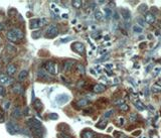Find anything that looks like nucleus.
<instances>
[{
	"label": "nucleus",
	"instance_id": "obj_1",
	"mask_svg": "<svg viewBox=\"0 0 161 138\" xmlns=\"http://www.w3.org/2000/svg\"><path fill=\"white\" fill-rule=\"evenodd\" d=\"M6 36H7V38L11 42H17L18 40L22 39L24 35H23V32L20 29H18V28H12V29H10L7 32Z\"/></svg>",
	"mask_w": 161,
	"mask_h": 138
},
{
	"label": "nucleus",
	"instance_id": "obj_2",
	"mask_svg": "<svg viewBox=\"0 0 161 138\" xmlns=\"http://www.w3.org/2000/svg\"><path fill=\"white\" fill-rule=\"evenodd\" d=\"M47 23V20L45 18H33L29 20V28L30 29H37L39 27H42Z\"/></svg>",
	"mask_w": 161,
	"mask_h": 138
},
{
	"label": "nucleus",
	"instance_id": "obj_3",
	"mask_svg": "<svg viewBox=\"0 0 161 138\" xmlns=\"http://www.w3.org/2000/svg\"><path fill=\"white\" fill-rule=\"evenodd\" d=\"M46 37L47 38H53V37H56L58 34H59V28H58V26L57 25H49L47 27V29H46Z\"/></svg>",
	"mask_w": 161,
	"mask_h": 138
},
{
	"label": "nucleus",
	"instance_id": "obj_4",
	"mask_svg": "<svg viewBox=\"0 0 161 138\" xmlns=\"http://www.w3.org/2000/svg\"><path fill=\"white\" fill-rule=\"evenodd\" d=\"M6 127H7V130L9 131V133L11 134H16V133H20L22 129H20V127L14 123V122H8L6 124Z\"/></svg>",
	"mask_w": 161,
	"mask_h": 138
},
{
	"label": "nucleus",
	"instance_id": "obj_5",
	"mask_svg": "<svg viewBox=\"0 0 161 138\" xmlns=\"http://www.w3.org/2000/svg\"><path fill=\"white\" fill-rule=\"evenodd\" d=\"M27 125L32 129V130H35V129H40L41 128V122L35 118H30L28 121H27Z\"/></svg>",
	"mask_w": 161,
	"mask_h": 138
},
{
	"label": "nucleus",
	"instance_id": "obj_6",
	"mask_svg": "<svg viewBox=\"0 0 161 138\" xmlns=\"http://www.w3.org/2000/svg\"><path fill=\"white\" fill-rule=\"evenodd\" d=\"M72 48L80 54H84L85 52V45L82 42H74L72 44Z\"/></svg>",
	"mask_w": 161,
	"mask_h": 138
},
{
	"label": "nucleus",
	"instance_id": "obj_7",
	"mask_svg": "<svg viewBox=\"0 0 161 138\" xmlns=\"http://www.w3.org/2000/svg\"><path fill=\"white\" fill-rule=\"evenodd\" d=\"M69 99H70V97H69L68 95L62 94V95H59V96L57 97L56 101H57V103H58L59 105H64V104H66V103L69 101Z\"/></svg>",
	"mask_w": 161,
	"mask_h": 138
},
{
	"label": "nucleus",
	"instance_id": "obj_8",
	"mask_svg": "<svg viewBox=\"0 0 161 138\" xmlns=\"http://www.w3.org/2000/svg\"><path fill=\"white\" fill-rule=\"evenodd\" d=\"M44 68L49 74H53V75L56 74V66L52 62H46L44 64Z\"/></svg>",
	"mask_w": 161,
	"mask_h": 138
},
{
	"label": "nucleus",
	"instance_id": "obj_9",
	"mask_svg": "<svg viewBox=\"0 0 161 138\" xmlns=\"http://www.w3.org/2000/svg\"><path fill=\"white\" fill-rule=\"evenodd\" d=\"M11 82H12V79L9 76H6V75H1L0 76V84H1L2 86L9 85V84H11Z\"/></svg>",
	"mask_w": 161,
	"mask_h": 138
},
{
	"label": "nucleus",
	"instance_id": "obj_10",
	"mask_svg": "<svg viewBox=\"0 0 161 138\" xmlns=\"http://www.w3.org/2000/svg\"><path fill=\"white\" fill-rule=\"evenodd\" d=\"M120 13H121L123 19L125 20V22L128 24V22H130V19H131V12L127 9H121Z\"/></svg>",
	"mask_w": 161,
	"mask_h": 138
},
{
	"label": "nucleus",
	"instance_id": "obj_11",
	"mask_svg": "<svg viewBox=\"0 0 161 138\" xmlns=\"http://www.w3.org/2000/svg\"><path fill=\"white\" fill-rule=\"evenodd\" d=\"M21 115H22V111L20 110V108H18V107H15L13 110H12V112H11V116L13 117V118H19V117H21Z\"/></svg>",
	"mask_w": 161,
	"mask_h": 138
},
{
	"label": "nucleus",
	"instance_id": "obj_12",
	"mask_svg": "<svg viewBox=\"0 0 161 138\" xmlns=\"http://www.w3.org/2000/svg\"><path fill=\"white\" fill-rule=\"evenodd\" d=\"M145 20H146L147 23L152 24V23L155 22V15H154L153 13H151V12H148V13H146V15H145Z\"/></svg>",
	"mask_w": 161,
	"mask_h": 138
},
{
	"label": "nucleus",
	"instance_id": "obj_13",
	"mask_svg": "<svg viewBox=\"0 0 161 138\" xmlns=\"http://www.w3.org/2000/svg\"><path fill=\"white\" fill-rule=\"evenodd\" d=\"M93 91L95 93H102V92L106 91V86L103 85V84H97V85H95Z\"/></svg>",
	"mask_w": 161,
	"mask_h": 138
},
{
	"label": "nucleus",
	"instance_id": "obj_14",
	"mask_svg": "<svg viewBox=\"0 0 161 138\" xmlns=\"http://www.w3.org/2000/svg\"><path fill=\"white\" fill-rule=\"evenodd\" d=\"M23 87L20 85V84H16V85H14L13 86V88H12V92L13 93H15V94H22L23 93Z\"/></svg>",
	"mask_w": 161,
	"mask_h": 138
},
{
	"label": "nucleus",
	"instance_id": "obj_15",
	"mask_svg": "<svg viewBox=\"0 0 161 138\" xmlns=\"http://www.w3.org/2000/svg\"><path fill=\"white\" fill-rule=\"evenodd\" d=\"M94 136H95V133L91 130H85L82 133V138H94Z\"/></svg>",
	"mask_w": 161,
	"mask_h": 138
},
{
	"label": "nucleus",
	"instance_id": "obj_16",
	"mask_svg": "<svg viewBox=\"0 0 161 138\" xmlns=\"http://www.w3.org/2000/svg\"><path fill=\"white\" fill-rule=\"evenodd\" d=\"M32 134L34 137L36 138H42L43 136V130L40 128V129H35V130H32Z\"/></svg>",
	"mask_w": 161,
	"mask_h": 138
},
{
	"label": "nucleus",
	"instance_id": "obj_17",
	"mask_svg": "<svg viewBox=\"0 0 161 138\" xmlns=\"http://www.w3.org/2000/svg\"><path fill=\"white\" fill-rule=\"evenodd\" d=\"M27 76H28V72L27 71H26V70L21 71L19 73V75H18V81H24L26 78H27Z\"/></svg>",
	"mask_w": 161,
	"mask_h": 138
},
{
	"label": "nucleus",
	"instance_id": "obj_18",
	"mask_svg": "<svg viewBox=\"0 0 161 138\" xmlns=\"http://www.w3.org/2000/svg\"><path fill=\"white\" fill-rule=\"evenodd\" d=\"M16 73V67L14 65H9L7 67V74L9 76H13Z\"/></svg>",
	"mask_w": 161,
	"mask_h": 138
},
{
	"label": "nucleus",
	"instance_id": "obj_19",
	"mask_svg": "<svg viewBox=\"0 0 161 138\" xmlns=\"http://www.w3.org/2000/svg\"><path fill=\"white\" fill-rule=\"evenodd\" d=\"M37 78L39 79H45V80H49V77L47 76V74L43 71V70H39L37 72Z\"/></svg>",
	"mask_w": 161,
	"mask_h": 138
},
{
	"label": "nucleus",
	"instance_id": "obj_20",
	"mask_svg": "<svg viewBox=\"0 0 161 138\" xmlns=\"http://www.w3.org/2000/svg\"><path fill=\"white\" fill-rule=\"evenodd\" d=\"M89 103H90V101H89L88 99H80V100H79V101L77 102V105H78L79 107H86Z\"/></svg>",
	"mask_w": 161,
	"mask_h": 138
},
{
	"label": "nucleus",
	"instance_id": "obj_21",
	"mask_svg": "<svg viewBox=\"0 0 161 138\" xmlns=\"http://www.w3.org/2000/svg\"><path fill=\"white\" fill-rule=\"evenodd\" d=\"M33 106H34V108L37 110V111H40V110H42V103L40 102V100L39 99H36L34 102H33Z\"/></svg>",
	"mask_w": 161,
	"mask_h": 138
},
{
	"label": "nucleus",
	"instance_id": "obj_22",
	"mask_svg": "<svg viewBox=\"0 0 161 138\" xmlns=\"http://www.w3.org/2000/svg\"><path fill=\"white\" fill-rule=\"evenodd\" d=\"M75 64H76V62H75V61H67V62L65 63V70H66V71L71 70V69H72V67H73Z\"/></svg>",
	"mask_w": 161,
	"mask_h": 138
},
{
	"label": "nucleus",
	"instance_id": "obj_23",
	"mask_svg": "<svg viewBox=\"0 0 161 138\" xmlns=\"http://www.w3.org/2000/svg\"><path fill=\"white\" fill-rule=\"evenodd\" d=\"M95 18H96L97 20H102V19L104 18V14L102 13V11L96 10V12H95Z\"/></svg>",
	"mask_w": 161,
	"mask_h": 138
},
{
	"label": "nucleus",
	"instance_id": "obj_24",
	"mask_svg": "<svg viewBox=\"0 0 161 138\" xmlns=\"http://www.w3.org/2000/svg\"><path fill=\"white\" fill-rule=\"evenodd\" d=\"M96 126H97L98 128H100V129H105V127L107 126V121H106L105 119H103V120H101Z\"/></svg>",
	"mask_w": 161,
	"mask_h": 138
},
{
	"label": "nucleus",
	"instance_id": "obj_25",
	"mask_svg": "<svg viewBox=\"0 0 161 138\" xmlns=\"http://www.w3.org/2000/svg\"><path fill=\"white\" fill-rule=\"evenodd\" d=\"M104 10H105V17H106L107 19L111 18L112 14H113V11H112V10H111L110 8H105Z\"/></svg>",
	"mask_w": 161,
	"mask_h": 138
},
{
	"label": "nucleus",
	"instance_id": "obj_26",
	"mask_svg": "<svg viewBox=\"0 0 161 138\" xmlns=\"http://www.w3.org/2000/svg\"><path fill=\"white\" fill-rule=\"evenodd\" d=\"M72 4L75 8H80V6H82L83 2L80 1V0H74V1H72Z\"/></svg>",
	"mask_w": 161,
	"mask_h": 138
},
{
	"label": "nucleus",
	"instance_id": "obj_27",
	"mask_svg": "<svg viewBox=\"0 0 161 138\" xmlns=\"http://www.w3.org/2000/svg\"><path fill=\"white\" fill-rule=\"evenodd\" d=\"M135 103V105H136V108H138L139 110H144L146 107L144 106V104L141 102V101H139V100H137L136 102H134Z\"/></svg>",
	"mask_w": 161,
	"mask_h": 138
},
{
	"label": "nucleus",
	"instance_id": "obj_28",
	"mask_svg": "<svg viewBox=\"0 0 161 138\" xmlns=\"http://www.w3.org/2000/svg\"><path fill=\"white\" fill-rule=\"evenodd\" d=\"M119 109L121 110V111H123V112H127L128 110H129V106L127 105V104H121L120 106H119Z\"/></svg>",
	"mask_w": 161,
	"mask_h": 138
},
{
	"label": "nucleus",
	"instance_id": "obj_29",
	"mask_svg": "<svg viewBox=\"0 0 161 138\" xmlns=\"http://www.w3.org/2000/svg\"><path fill=\"white\" fill-rule=\"evenodd\" d=\"M77 70H78V72H79L80 74H82V75L85 74V67H84L83 65H78V66H77Z\"/></svg>",
	"mask_w": 161,
	"mask_h": 138
},
{
	"label": "nucleus",
	"instance_id": "obj_30",
	"mask_svg": "<svg viewBox=\"0 0 161 138\" xmlns=\"http://www.w3.org/2000/svg\"><path fill=\"white\" fill-rule=\"evenodd\" d=\"M152 91L153 92H161V87L159 86V85H157V84H155V85H153L152 86Z\"/></svg>",
	"mask_w": 161,
	"mask_h": 138
},
{
	"label": "nucleus",
	"instance_id": "obj_31",
	"mask_svg": "<svg viewBox=\"0 0 161 138\" xmlns=\"http://www.w3.org/2000/svg\"><path fill=\"white\" fill-rule=\"evenodd\" d=\"M160 72H161V67H156V68H154V69H153V76L155 77V76L159 75Z\"/></svg>",
	"mask_w": 161,
	"mask_h": 138
},
{
	"label": "nucleus",
	"instance_id": "obj_32",
	"mask_svg": "<svg viewBox=\"0 0 161 138\" xmlns=\"http://www.w3.org/2000/svg\"><path fill=\"white\" fill-rule=\"evenodd\" d=\"M133 30L135 32L140 33V32H142V27H140L139 25H135V26H133Z\"/></svg>",
	"mask_w": 161,
	"mask_h": 138
},
{
	"label": "nucleus",
	"instance_id": "obj_33",
	"mask_svg": "<svg viewBox=\"0 0 161 138\" xmlns=\"http://www.w3.org/2000/svg\"><path fill=\"white\" fill-rule=\"evenodd\" d=\"M112 114H113V110H110V111H108V112H106L105 114H104V119L106 118H110L111 116H112Z\"/></svg>",
	"mask_w": 161,
	"mask_h": 138
},
{
	"label": "nucleus",
	"instance_id": "obj_34",
	"mask_svg": "<svg viewBox=\"0 0 161 138\" xmlns=\"http://www.w3.org/2000/svg\"><path fill=\"white\" fill-rule=\"evenodd\" d=\"M40 34H41V32L38 30V31H34V32H32V37L33 38H39L40 37Z\"/></svg>",
	"mask_w": 161,
	"mask_h": 138
},
{
	"label": "nucleus",
	"instance_id": "obj_35",
	"mask_svg": "<svg viewBox=\"0 0 161 138\" xmlns=\"http://www.w3.org/2000/svg\"><path fill=\"white\" fill-rule=\"evenodd\" d=\"M49 118L51 120H58L59 119V115L57 113H51V114H49Z\"/></svg>",
	"mask_w": 161,
	"mask_h": 138
},
{
	"label": "nucleus",
	"instance_id": "obj_36",
	"mask_svg": "<svg viewBox=\"0 0 161 138\" xmlns=\"http://www.w3.org/2000/svg\"><path fill=\"white\" fill-rule=\"evenodd\" d=\"M9 107H10V102L9 101H6V102L3 103V109L4 110H8Z\"/></svg>",
	"mask_w": 161,
	"mask_h": 138
},
{
	"label": "nucleus",
	"instance_id": "obj_37",
	"mask_svg": "<svg viewBox=\"0 0 161 138\" xmlns=\"http://www.w3.org/2000/svg\"><path fill=\"white\" fill-rule=\"evenodd\" d=\"M137 120V115L136 114H131L130 115V121L131 122H134V121H136Z\"/></svg>",
	"mask_w": 161,
	"mask_h": 138
},
{
	"label": "nucleus",
	"instance_id": "obj_38",
	"mask_svg": "<svg viewBox=\"0 0 161 138\" xmlns=\"http://www.w3.org/2000/svg\"><path fill=\"white\" fill-rule=\"evenodd\" d=\"M59 137H60V138H72L70 135L65 134V133H60V134H59Z\"/></svg>",
	"mask_w": 161,
	"mask_h": 138
},
{
	"label": "nucleus",
	"instance_id": "obj_39",
	"mask_svg": "<svg viewBox=\"0 0 161 138\" xmlns=\"http://www.w3.org/2000/svg\"><path fill=\"white\" fill-rule=\"evenodd\" d=\"M73 38L72 37H66V38H62L61 40H60V42H63V43H66L67 41H70V40H72Z\"/></svg>",
	"mask_w": 161,
	"mask_h": 138
},
{
	"label": "nucleus",
	"instance_id": "obj_40",
	"mask_svg": "<svg viewBox=\"0 0 161 138\" xmlns=\"http://www.w3.org/2000/svg\"><path fill=\"white\" fill-rule=\"evenodd\" d=\"M124 123H125V119L122 117V118H119V120H118V125H120V126H122V125H124Z\"/></svg>",
	"mask_w": 161,
	"mask_h": 138
},
{
	"label": "nucleus",
	"instance_id": "obj_41",
	"mask_svg": "<svg viewBox=\"0 0 161 138\" xmlns=\"http://www.w3.org/2000/svg\"><path fill=\"white\" fill-rule=\"evenodd\" d=\"M5 95V90L3 86H0V96H4Z\"/></svg>",
	"mask_w": 161,
	"mask_h": 138
},
{
	"label": "nucleus",
	"instance_id": "obj_42",
	"mask_svg": "<svg viewBox=\"0 0 161 138\" xmlns=\"http://www.w3.org/2000/svg\"><path fill=\"white\" fill-rule=\"evenodd\" d=\"M141 134V130H136V132H133L132 135L133 136H139Z\"/></svg>",
	"mask_w": 161,
	"mask_h": 138
},
{
	"label": "nucleus",
	"instance_id": "obj_43",
	"mask_svg": "<svg viewBox=\"0 0 161 138\" xmlns=\"http://www.w3.org/2000/svg\"><path fill=\"white\" fill-rule=\"evenodd\" d=\"M7 48H8V49H11V50H10L11 52H13V51L16 50V48H15V47H12L11 45H7Z\"/></svg>",
	"mask_w": 161,
	"mask_h": 138
},
{
	"label": "nucleus",
	"instance_id": "obj_44",
	"mask_svg": "<svg viewBox=\"0 0 161 138\" xmlns=\"http://www.w3.org/2000/svg\"><path fill=\"white\" fill-rule=\"evenodd\" d=\"M138 22H139V23H140L142 26H143V25H145V22H144V21H143L141 18H139V19H138Z\"/></svg>",
	"mask_w": 161,
	"mask_h": 138
},
{
	"label": "nucleus",
	"instance_id": "obj_45",
	"mask_svg": "<svg viewBox=\"0 0 161 138\" xmlns=\"http://www.w3.org/2000/svg\"><path fill=\"white\" fill-rule=\"evenodd\" d=\"M24 115H26V116L28 115V108H25V110H24Z\"/></svg>",
	"mask_w": 161,
	"mask_h": 138
},
{
	"label": "nucleus",
	"instance_id": "obj_46",
	"mask_svg": "<svg viewBox=\"0 0 161 138\" xmlns=\"http://www.w3.org/2000/svg\"><path fill=\"white\" fill-rule=\"evenodd\" d=\"M4 28V26H3V24H1V23H0V30H2Z\"/></svg>",
	"mask_w": 161,
	"mask_h": 138
},
{
	"label": "nucleus",
	"instance_id": "obj_47",
	"mask_svg": "<svg viewBox=\"0 0 161 138\" xmlns=\"http://www.w3.org/2000/svg\"><path fill=\"white\" fill-rule=\"evenodd\" d=\"M145 45H146L145 43H142V44H140V48H143V47H144Z\"/></svg>",
	"mask_w": 161,
	"mask_h": 138
},
{
	"label": "nucleus",
	"instance_id": "obj_48",
	"mask_svg": "<svg viewBox=\"0 0 161 138\" xmlns=\"http://www.w3.org/2000/svg\"><path fill=\"white\" fill-rule=\"evenodd\" d=\"M157 63H158V64H161V59H160V60H157Z\"/></svg>",
	"mask_w": 161,
	"mask_h": 138
},
{
	"label": "nucleus",
	"instance_id": "obj_49",
	"mask_svg": "<svg viewBox=\"0 0 161 138\" xmlns=\"http://www.w3.org/2000/svg\"><path fill=\"white\" fill-rule=\"evenodd\" d=\"M0 42H1V39H0Z\"/></svg>",
	"mask_w": 161,
	"mask_h": 138
}]
</instances>
